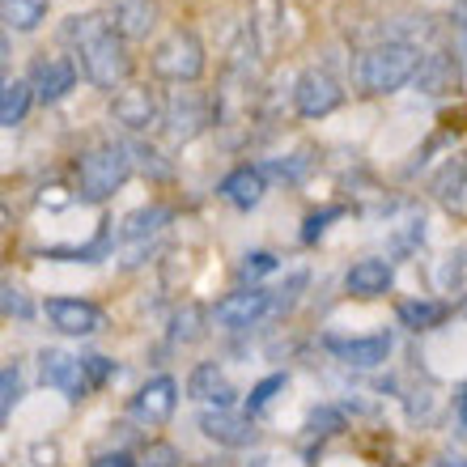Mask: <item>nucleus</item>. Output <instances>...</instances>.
Masks as SVG:
<instances>
[{
  "label": "nucleus",
  "mask_w": 467,
  "mask_h": 467,
  "mask_svg": "<svg viewBox=\"0 0 467 467\" xmlns=\"http://www.w3.org/2000/svg\"><path fill=\"white\" fill-rule=\"evenodd\" d=\"M30 99H35L30 81H5V89H0V123L17 128L26 119V111H30Z\"/></svg>",
  "instance_id": "obj_22"
},
{
  "label": "nucleus",
  "mask_w": 467,
  "mask_h": 467,
  "mask_svg": "<svg viewBox=\"0 0 467 467\" xmlns=\"http://www.w3.org/2000/svg\"><path fill=\"white\" fill-rule=\"evenodd\" d=\"M268 272H276V255H272V251H251V255L238 264V276H243V281H259V276H268Z\"/></svg>",
  "instance_id": "obj_29"
},
{
  "label": "nucleus",
  "mask_w": 467,
  "mask_h": 467,
  "mask_svg": "<svg viewBox=\"0 0 467 467\" xmlns=\"http://www.w3.org/2000/svg\"><path fill=\"white\" fill-rule=\"evenodd\" d=\"M438 467H467V463H459V459H455V463H438Z\"/></svg>",
  "instance_id": "obj_40"
},
{
  "label": "nucleus",
  "mask_w": 467,
  "mask_h": 467,
  "mask_svg": "<svg viewBox=\"0 0 467 467\" xmlns=\"http://www.w3.org/2000/svg\"><path fill=\"white\" fill-rule=\"evenodd\" d=\"M0 294H5V315H9V319H30V315H35V306L26 302V294L17 285H5Z\"/></svg>",
  "instance_id": "obj_31"
},
{
  "label": "nucleus",
  "mask_w": 467,
  "mask_h": 467,
  "mask_svg": "<svg viewBox=\"0 0 467 467\" xmlns=\"http://www.w3.org/2000/svg\"><path fill=\"white\" fill-rule=\"evenodd\" d=\"M153 73L166 77V81H179V86L200 81V73H204V43L196 38V30L174 26L171 35L153 47Z\"/></svg>",
  "instance_id": "obj_4"
},
{
  "label": "nucleus",
  "mask_w": 467,
  "mask_h": 467,
  "mask_svg": "<svg viewBox=\"0 0 467 467\" xmlns=\"http://www.w3.org/2000/svg\"><path fill=\"white\" fill-rule=\"evenodd\" d=\"M47 5L51 0H5V22L26 35V30H35L47 17Z\"/></svg>",
  "instance_id": "obj_24"
},
{
  "label": "nucleus",
  "mask_w": 467,
  "mask_h": 467,
  "mask_svg": "<svg viewBox=\"0 0 467 467\" xmlns=\"http://www.w3.org/2000/svg\"><path fill=\"white\" fill-rule=\"evenodd\" d=\"M128 153H132L136 166H140L145 174H153V179H171V166L158 158V149H149V145H140V140H132V145H128Z\"/></svg>",
  "instance_id": "obj_28"
},
{
  "label": "nucleus",
  "mask_w": 467,
  "mask_h": 467,
  "mask_svg": "<svg viewBox=\"0 0 467 467\" xmlns=\"http://www.w3.org/2000/svg\"><path fill=\"white\" fill-rule=\"evenodd\" d=\"M81 361H86V379H89V387H94V391H99L102 382L115 374V361H107V357H81Z\"/></svg>",
  "instance_id": "obj_33"
},
{
  "label": "nucleus",
  "mask_w": 467,
  "mask_h": 467,
  "mask_svg": "<svg viewBox=\"0 0 467 467\" xmlns=\"http://www.w3.org/2000/svg\"><path fill=\"white\" fill-rule=\"evenodd\" d=\"M174 404H179V382L171 374H158L132 395V417L140 425H166L174 417Z\"/></svg>",
  "instance_id": "obj_7"
},
{
  "label": "nucleus",
  "mask_w": 467,
  "mask_h": 467,
  "mask_svg": "<svg viewBox=\"0 0 467 467\" xmlns=\"http://www.w3.org/2000/svg\"><path fill=\"white\" fill-rule=\"evenodd\" d=\"M89 467H136V463L128 455H102V459H94Z\"/></svg>",
  "instance_id": "obj_36"
},
{
  "label": "nucleus",
  "mask_w": 467,
  "mask_h": 467,
  "mask_svg": "<svg viewBox=\"0 0 467 467\" xmlns=\"http://www.w3.org/2000/svg\"><path fill=\"white\" fill-rule=\"evenodd\" d=\"M153 17H158V9L149 0H119L115 5V30L123 38H145L153 30Z\"/></svg>",
  "instance_id": "obj_21"
},
{
  "label": "nucleus",
  "mask_w": 467,
  "mask_h": 467,
  "mask_svg": "<svg viewBox=\"0 0 467 467\" xmlns=\"http://www.w3.org/2000/svg\"><path fill=\"white\" fill-rule=\"evenodd\" d=\"M140 467H179V451L171 442H153L140 459Z\"/></svg>",
  "instance_id": "obj_32"
},
{
  "label": "nucleus",
  "mask_w": 467,
  "mask_h": 467,
  "mask_svg": "<svg viewBox=\"0 0 467 467\" xmlns=\"http://www.w3.org/2000/svg\"><path fill=\"white\" fill-rule=\"evenodd\" d=\"M234 387L225 382V374L213 361L192 369V379H187V400H196V404H217V408H230L234 404Z\"/></svg>",
  "instance_id": "obj_16"
},
{
  "label": "nucleus",
  "mask_w": 467,
  "mask_h": 467,
  "mask_svg": "<svg viewBox=\"0 0 467 467\" xmlns=\"http://www.w3.org/2000/svg\"><path fill=\"white\" fill-rule=\"evenodd\" d=\"M455 22L459 30H467V0H455Z\"/></svg>",
  "instance_id": "obj_38"
},
{
  "label": "nucleus",
  "mask_w": 467,
  "mask_h": 467,
  "mask_svg": "<svg viewBox=\"0 0 467 467\" xmlns=\"http://www.w3.org/2000/svg\"><path fill=\"white\" fill-rule=\"evenodd\" d=\"M340 217V209H323L315 213V217H306V225H302V243H319V234L327 230V222H336Z\"/></svg>",
  "instance_id": "obj_34"
},
{
  "label": "nucleus",
  "mask_w": 467,
  "mask_h": 467,
  "mask_svg": "<svg viewBox=\"0 0 467 467\" xmlns=\"http://www.w3.org/2000/svg\"><path fill=\"white\" fill-rule=\"evenodd\" d=\"M35 94L43 102H60L68 89L77 86V64L64 60V56H51V60H38L35 64Z\"/></svg>",
  "instance_id": "obj_13"
},
{
  "label": "nucleus",
  "mask_w": 467,
  "mask_h": 467,
  "mask_svg": "<svg viewBox=\"0 0 467 467\" xmlns=\"http://www.w3.org/2000/svg\"><path fill=\"white\" fill-rule=\"evenodd\" d=\"M345 430V412H340V408H315V412H310V433H319V438H327V433H340Z\"/></svg>",
  "instance_id": "obj_30"
},
{
  "label": "nucleus",
  "mask_w": 467,
  "mask_h": 467,
  "mask_svg": "<svg viewBox=\"0 0 467 467\" xmlns=\"http://www.w3.org/2000/svg\"><path fill=\"white\" fill-rule=\"evenodd\" d=\"M204 319H209V315H204V310H200L196 302H187V306L179 310V315H174L171 336L179 340V345H196L200 336H204Z\"/></svg>",
  "instance_id": "obj_25"
},
{
  "label": "nucleus",
  "mask_w": 467,
  "mask_h": 467,
  "mask_svg": "<svg viewBox=\"0 0 467 467\" xmlns=\"http://www.w3.org/2000/svg\"><path fill=\"white\" fill-rule=\"evenodd\" d=\"M395 319L404 323L408 332H433L451 319V306L446 302H430V297H412V302H400Z\"/></svg>",
  "instance_id": "obj_20"
},
{
  "label": "nucleus",
  "mask_w": 467,
  "mask_h": 467,
  "mask_svg": "<svg viewBox=\"0 0 467 467\" xmlns=\"http://www.w3.org/2000/svg\"><path fill=\"white\" fill-rule=\"evenodd\" d=\"M323 348L332 357H340L345 366H357V369H374L391 357V336L387 332H374V336H353V340H340V336H327Z\"/></svg>",
  "instance_id": "obj_11"
},
{
  "label": "nucleus",
  "mask_w": 467,
  "mask_h": 467,
  "mask_svg": "<svg viewBox=\"0 0 467 467\" xmlns=\"http://www.w3.org/2000/svg\"><path fill=\"white\" fill-rule=\"evenodd\" d=\"M459 433L467 438V391L459 395Z\"/></svg>",
  "instance_id": "obj_37"
},
{
  "label": "nucleus",
  "mask_w": 467,
  "mask_h": 467,
  "mask_svg": "<svg viewBox=\"0 0 467 467\" xmlns=\"http://www.w3.org/2000/svg\"><path fill=\"white\" fill-rule=\"evenodd\" d=\"M268 171H276V174H281V179H289V183H297V179H302V174L310 171V158H297V161H272Z\"/></svg>",
  "instance_id": "obj_35"
},
{
  "label": "nucleus",
  "mask_w": 467,
  "mask_h": 467,
  "mask_svg": "<svg viewBox=\"0 0 467 467\" xmlns=\"http://www.w3.org/2000/svg\"><path fill=\"white\" fill-rule=\"evenodd\" d=\"M340 102H345V89H340V81H336L332 73H323V68H306V73L294 81V107L302 119H323V115H332Z\"/></svg>",
  "instance_id": "obj_5"
},
{
  "label": "nucleus",
  "mask_w": 467,
  "mask_h": 467,
  "mask_svg": "<svg viewBox=\"0 0 467 467\" xmlns=\"http://www.w3.org/2000/svg\"><path fill=\"white\" fill-rule=\"evenodd\" d=\"M17 400H22V366L9 361V366L0 369V417L5 420H9V412L17 408Z\"/></svg>",
  "instance_id": "obj_26"
},
{
  "label": "nucleus",
  "mask_w": 467,
  "mask_h": 467,
  "mask_svg": "<svg viewBox=\"0 0 467 467\" xmlns=\"http://www.w3.org/2000/svg\"><path fill=\"white\" fill-rule=\"evenodd\" d=\"M391 281H395V268L387 259H357L353 268L345 272V289L353 297H379L391 289Z\"/></svg>",
  "instance_id": "obj_15"
},
{
  "label": "nucleus",
  "mask_w": 467,
  "mask_h": 467,
  "mask_svg": "<svg viewBox=\"0 0 467 467\" xmlns=\"http://www.w3.org/2000/svg\"><path fill=\"white\" fill-rule=\"evenodd\" d=\"M459 60H463V68H467V30H459Z\"/></svg>",
  "instance_id": "obj_39"
},
{
  "label": "nucleus",
  "mask_w": 467,
  "mask_h": 467,
  "mask_svg": "<svg viewBox=\"0 0 467 467\" xmlns=\"http://www.w3.org/2000/svg\"><path fill=\"white\" fill-rule=\"evenodd\" d=\"M417 68H420V51L412 43H379L361 56V89L366 94H395L400 86L417 81Z\"/></svg>",
  "instance_id": "obj_2"
},
{
  "label": "nucleus",
  "mask_w": 467,
  "mask_h": 467,
  "mask_svg": "<svg viewBox=\"0 0 467 467\" xmlns=\"http://www.w3.org/2000/svg\"><path fill=\"white\" fill-rule=\"evenodd\" d=\"M166 132L174 136V140H192V136H200L204 128H209V99L204 94H196V89H179L171 102H166Z\"/></svg>",
  "instance_id": "obj_8"
},
{
  "label": "nucleus",
  "mask_w": 467,
  "mask_h": 467,
  "mask_svg": "<svg viewBox=\"0 0 467 467\" xmlns=\"http://www.w3.org/2000/svg\"><path fill=\"white\" fill-rule=\"evenodd\" d=\"M285 382H289L285 374H268L264 382H255V387H251V395H246V417H259V412L272 404V395L285 391Z\"/></svg>",
  "instance_id": "obj_27"
},
{
  "label": "nucleus",
  "mask_w": 467,
  "mask_h": 467,
  "mask_svg": "<svg viewBox=\"0 0 467 467\" xmlns=\"http://www.w3.org/2000/svg\"><path fill=\"white\" fill-rule=\"evenodd\" d=\"M128 174H132L128 149L99 145L77 158V192H81V200H89V204H102V200H111L115 192L128 183Z\"/></svg>",
  "instance_id": "obj_3"
},
{
  "label": "nucleus",
  "mask_w": 467,
  "mask_h": 467,
  "mask_svg": "<svg viewBox=\"0 0 467 467\" xmlns=\"http://www.w3.org/2000/svg\"><path fill=\"white\" fill-rule=\"evenodd\" d=\"M459 86V64L451 51H430V56H420V68H417V89L420 94H451Z\"/></svg>",
  "instance_id": "obj_14"
},
{
  "label": "nucleus",
  "mask_w": 467,
  "mask_h": 467,
  "mask_svg": "<svg viewBox=\"0 0 467 467\" xmlns=\"http://www.w3.org/2000/svg\"><path fill=\"white\" fill-rule=\"evenodd\" d=\"M200 433L213 438V442L222 446H234V451H243L259 438L255 430V417H238L230 408H209V412H200Z\"/></svg>",
  "instance_id": "obj_12"
},
{
  "label": "nucleus",
  "mask_w": 467,
  "mask_h": 467,
  "mask_svg": "<svg viewBox=\"0 0 467 467\" xmlns=\"http://www.w3.org/2000/svg\"><path fill=\"white\" fill-rule=\"evenodd\" d=\"M268 310H272V294H264V289H255V285H251V289H238V294L222 297L213 315H217V323H222V327H230V332H246V327H251V323H259Z\"/></svg>",
  "instance_id": "obj_10"
},
{
  "label": "nucleus",
  "mask_w": 467,
  "mask_h": 467,
  "mask_svg": "<svg viewBox=\"0 0 467 467\" xmlns=\"http://www.w3.org/2000/svg\"><path fill=\"white\" fill-rule=\"evenodd\" d=\"M38 374H43V382H47L51 391H60L64 400H73V404L94 391L86 379V361L60 353V348H43V353H38Z\"/></svg>",
  "instance_id": "obj_6"
},
{
  "label": "nucleus",
  "mask_w": 467,
  "mask_h": 467,
  "mask_svg": "<svg viewBox=\"0 0 467 467\" xmlns=\"http://www.w3.org/2000/svg\"><path fill=\"white\" fill-rule=\"evenodd\" d=\"M430 192L442 200L446 209H463V196H467V153H455L442 171L433 174Z\"/></svg>",
  "instance_id": "obj_19"
},
{
  "label": "nucleus",
  "mask_w": 467,
  "mask_h": 467,
  "mask_svg": "<svg viewBox=\"0 0 467 467\" xmlns=\"http://www.w3.org/2000/svg\"><path fill=\"white\" fill-rule=\"evenodd\" d=\"M115 119H119L123 128L140 132V128H149V123L158 119V102H153V94H149L145 86L119 89V94H115Z\"/></svg>",
  "instance_id": "obj_18"
},
{
  "label": "nucleus",
  "mask_w": 467,
  "mask_h": 467,
  "mask_svg": "<svg viewBox=\"0 0 467 467\" xmlns=\"http://www.w3.org/2000/svg\"><path fill=\"white\" fill-rule=\"evenodd\" d=\"M64 38H68L77 47V56H81V73H86L89 86L115 89L128 81V73H132L128 43H123V35L102 17V13L68 17V22H64Z\"/></svg>",
  "instance_id": "obj_1"
},
{
  "label": "nucleus",
  "mask_w": 467,
  "mask_h": 467,
  "mask_svg": "<svg viewBox=\"0 0 467 467\" xmlns=\"http://www.w3.org/2000/svg\"><path fill=\"white\" fill-rule=\"evenodd\" d=\"M47 319H51V327L64 336H94V332H102L107 315H102L94 302H81V297H51Z\"/></svg>",
  "instance_id": "obj_9"
},
{
  "label": "nucleus",
  "mask_w": 467,
  "mask_h": 467,
  "mask_svg": "<svg viewBox=\"0 0 467 467\" xmlns=\"http://www.w3.org/2000/svg\"><path fill=\"white\" fill-rule=\"evenodd\" d=\"M171 222V209H161V204H153V209H136L132 217H123V238L128 243H136V238H149V234H158L161 225Z\"/></svg>",
  "instance_id": "obj_23"
},
{
  "label": "nucleus",
  "mask_w": 467,
  "mask_h": 467,
  "mask_svg": "<svg viewBox=\"0 0 467 467\" xmlns=\"http://www.w3.org/2000/svg\"><path fill=\"white\" fill-rule=\"evenodd\" d=\"M264 192H268V179L259 166H238L222 179V200H230L234 209H255Z\"/></svg>",
  "instance_id": "obj_17"
}]
</instances>
